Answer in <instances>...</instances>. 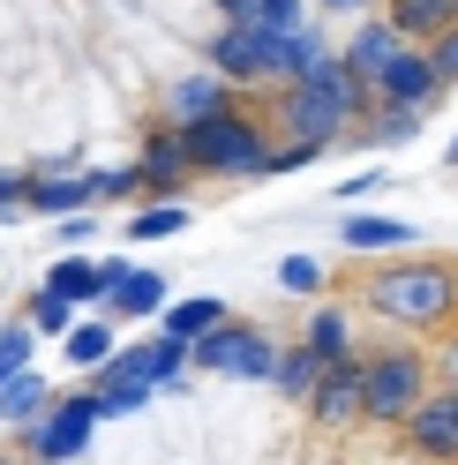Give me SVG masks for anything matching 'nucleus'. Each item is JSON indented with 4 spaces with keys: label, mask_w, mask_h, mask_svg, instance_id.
<instances>
[{
    "label": "nucleus",
    "mask_w": 458,
    "mask_h": 465,
    "mask_svg": "<svg viewBox=\"0 0 458 465\" xmlns=\"http://www.w3.org/2000/svg\"><path fill=\"white\" fill-rule=\"evenodd\" d=\"M361 308L398 338H443L458 323V263L443 255H391L361 278Z\"/></svg>",
    "instance_id": "nucleus-1"
},
{
    "label": "nucleus",
    "mask_w": 458,
    "mask_h": 465,
    "mask_svg": "<svg viewBox=\"0 0 458 465\" xmlns=\"http://www.w3.org/2000/svg\"><path fill=\"white\" fill-rule=\"evenodd\" d=\"M436 391V361L421 353L413 338H398V345H368L361 353V420H376V428H406V413Z\"/></svg>",
    "instance_id": "nucleus-2"
},
{
    "label": "nucleus",
    "mask_w": 458,
    "mask_h": 465,
    "mask_svg": "<svg viewBox=\"0 0 458 465\" xmlns=\"http://www.w3.org/2000/svg\"><path fill=\"white\" fill-rule=\"evenodd\" d=\"M181 151H188V173H211V181H264L271 173V128L248 121V113H218V121H195V128H174Z\"/></svg>",
    "instance_id": "nucleus-3"
},
{
    "label": "nucleus",
    "mask_w": 458,
    "mask_h": 465,
    "mask_svg": "<svg viewBox=\"0 0 458 465\" xmlns=\"http://www.w3.org/2000/svg\"><path fill=\"white\" fill-rule=\"evenodd\" d=\"M361 113H368V91L338 68L331 83H285L271 121L285 128V143H324L331 151V143L346 135V121H361Z\"/></svg>",
    "instance_id": "nucleus-4"
},
{
    "label": "nucleus",
    "mask_w": 458,
    "mask_h": 465,
    "mask_svg": "<svg viewBox=\"0 0 458 465\" xmlns=\"http://www.w3.org/2000/svg\"><path fill=\"white\" fill-rule=\"evenodd\" d=\"M211 75L234 83V91H255V83H285V38L255 31V23H225L211 38Z\"/></svg>",
    "instance_id": "nucleus-5"
},
{
    "label": "nucleus",
    "mask_w": 458,
    "mask_h": 465,
    "mask_svg": "<svg viewBox=\"0 0 458 465\" xmlns=\"http://www.w3.org/2000/svg\"><path fill=\"white\" fill-rule=\"evenodd\" d=\"M188 361L195 368H211V375H241V383H271V368H278V338L271 331H255V323H225L211 338H195L188 345Z\"/></svg>",
    "instance_id": "nucleus-6"
},
{
    "label": "nucleus",
    "mask_w": 458,
    "mask_h": 465,
    "mask_svg": "<svg viewBox=\"0 0 458 465\" xmlns=\"http://www.w3.org/2000/svg\"><path fill=\"white\" fill-rule=\"evenodd\" d=\"M91 428H98V398H91V391L53 398L45 413H38L31 428H23V458H31V465H68V458H83Z\"/></svg>",
    "instance_id": "nucleus-7"
},
{
    "label": "nucleus",
    "mask_w": 458,
    "mask_h": 465,
    "mask_svg": "<svg viewBox=\"0 0 458 465\" xmlns=\"http://www.w3.org/2000/svg\"><path fill=\"white\" fill-rule=\"evenodd\" d=\"M398 435H406V450H413L421 465H458V391L436 383V391L406 413V428H398Z\"/></svg>",
    "instance_id": "nucleus-8"
},
{
    "label": "nucleus",
    "mask_w": 458,
    "mask_h": 465,
    "mask_svg": "<svg viewBox=\"0 0 458 465\" xmlns=\"http://www.w3.org/2000/svg\"><path fill=\"white\" fill-rule=\"evenodd\" d=\"M398 53H406V38H398L383 15H361V23H353V38H346V53H338V68H346L361 91H376V83L398 68Z\"/></svg>",
    "instance_id": "nucleus-9"
},
{
    "label": "nucleus",
    "mask_w": 458,
    "mask_h": 465,
    "mask_svg": "<svg viewBox=\"0 0 458 465\" xmlns=\"http://www.w3.org/2000/svg\"><path fill=\"white\" fill-rule=\"evenodd\" d=\"M436 98H443V83H436V68H428L421 45H406V53H398V68L368 91V105H376V113H428Z\"/></svg>",
    "instance_id": "nucleus-10"
},
{
    "label": "nucleus",
    "mask_w": 458,
    "mask_h": 465,
    "mask_svg": "<svg viewBox=\"0 0 458 465\" xmlns=\"http://www.w3.org/2000/svg\"><path fill=\"white\" fill-rule=\"evenodd\" d=\"M308 420L331 428V435L361 428V353H346V361H331V368H324V383L308 391Z\"/></svg>",
    "instance_id": "nucleus-11"
},
{
    "label": "nucleus",
    "mask_w": 458,
    "mask_h": 465,
    "mask_svg": "<svg viewBox=\"0 0 458 465\" xmlns=\"http://www.w3.org/2000/svg\"><path fill=\"white\" fill-rule=\"evenodd\" d=\"M218 113H234V83H218L211 68H195L181 83H165V121L158 128H195V121H218Z\"/></svg>",
    "instance_id": "nucleus-12"
},
{
    "label": "nucleus",
    "mask_w": 458,
    "mask_h": 465,
    "mask_svg": "<svg viewBox=\"0 0 458 465\" xmlns=\"http://www.w3.org/2000/svg\"><path fill=\"white\" fill-rule=\"evenodd\" d=\"M23 211L83 218L91 211V173H23Z\"/></svg>",
    "instance_id": "nucleus-13"
},
{
    "label": "nucleus",
    "mask_w": 458,
    "mask_h": 465,
    "mask_svg": "<svg viewBox=\"0 0 458 465\" xmlns=\"http://www.w3.org/2000/svg\"><path fill=\"white\" fill-rule=\"evenodd\" d=\"M135 173H143V195L174 203V195H181V181H188V151H181V135H174V128H151V143H143Z\"/></svg>",
    "instance_id": "nucleus-14"
},
{
    "label": "nucleus",
    "mask_w": 458,
    "mask_h": 465,
    "mask_svg": "<svg viewBox=\"0 0 458 465\" xmlns=\"http://www.w3.org/2000/svg\"><path fill=\"white\" fill-rule=\"evenodd\" d=\"M376 15H383L406 45H436L451 23H458V0H383Z\"/></svg>",
    "instance_id": "nucleus-15"
},
{
    "label": "nucleus",
    "mask_w": 458,
    "mask_h": 465,
    "mask_svg": "<svg viewBox=\"0 0 458 465\" xmlns=\"http://www.w3.org/2000/svg\"><path fill=\"white\" fill-rule=\"evenodd\" d=\"M338 241H346L353 255H368V263H376V255L391 263V255L413 241V225H406V218H376V211H353L346 225H338Z\"/></svg>",
    "instance_id": "nucleus-16"
},
{
    "label": "nucleus",
    "mask_w": 458,
    "mask_h": 465,
    "mask_svg": "<svg viewBox=\"0 0 458 465\" xmlns=\"http://www.w3.org/2000/svg\"><path fill=\"white\" fill-rule=\"evenodd\" d=\"M301 345H308L316 361H346V353H361V345H353V315L316 301V308H308V323H301Z\"/></svg>",
    "instance_id": "nucleus-17"
},
{
    "label": "nucleus",
    "mask_w": 458,
    "mask_h": 465,
    "mask_svg": "<svg viewBox=\"0 0 458 465\" xmlns=\"http://www.w3.org/2000/svg\"><path fill=\"white\" fill-rule=\"evenodd\" d=\"M218 323H225V301L195 293V301H165V315H158V338H181V345H195V338H211Z\"/></svg>",
    "instance_id": "nucleus-18"
},
{
    "label": "nucleus",
    "mask_w": 458,
    "mask_h": 465,
    "mask_svg": "<svg viewBox=\"0 0 458 465\" xmlns=\"http://www.w3.org/2000/svg\"><path fill=\"white\" fill-rule=\"evenodd\" d=\"M324 368H331V361H316V353H308V345L294 338V345H278V368H271V391H278V398H294V405H308V391L324 383Z\"/></svg>",
    "instance_id": "nucleus-19"
},
{
    "label": "nucleus",
    "mask_w": 458,
    "mask_h": 465,
    "mask_svg": "<svg viewBox=\"0 0 458 465\" xmlns=\"http://www.w3.org/2000/svg\"><path fill=\"white\" fill-rule=\"evenodd\" d=\"M38 293L68 301V308H83V301H105V285H98V263H83V255H61V263L45 271V285H38Z\"/></svg>",
    "instance_id": "nucleus-20"
},
{
    "label": "nucleus",
    "mask_w": 458,
    "mask_h": 465,
    "mask_svg": "<svg viewBox=\"0 0 458 465\" xmlns=\"http://www.w3.org/2000/svg\"><path fill=\"white\" fill-rule=\"evenodd\" d=\"M338 75V53L316 38V31H301V38H285V83H331ZM278 83V91H285Z\"/></svg>",
    "instance_id": "nucleus-21"
},
{
    "label": "nucleus",
    "mask_w": 458,
    "mask_h": 465,
    "mask_svg": "<svg viewBox=\"0 0 458 465\" xmlns=\"http://www.w3.org/2000/svg\"><path fill=\"white\" fill-rule=\"evenodd\" d=\"M45 405H53V383H45V375H31V368H23L15 383H0V420H8V428H31Z\"/></svg>",
    "instance_id": "nucleus-22"
},
{
    "label": "nucleus",
    "mask_w": 458,
    "mask_h": 465,
    "mask_svg": "<svg viewBox=\"0 0 458 465\" xmlns=\"http://www.w3.org/2000/svg\"><path fill=\"white\" fill-rule=\"evenodd\" d=\"M105 308H113V315H165V278H158V271H128V278L105 293Z\"/></svg>",
    "instance_id": "nucleus-23"
},
{
    "label": "nucleus",
    "mask_w": 458,
    "mask_h": 465,
    "mask_svg": "<svg viewBox=\"0 0 458 465\" xmlns=\"http://www.w3.org/2000/svg\"><path fill=\"white\" fill-rule=\"evenodd\" d=\"M61 345H68V361H75V368H91V375H98V368L113 361V345H121V338H113V323H75Z\"/></svg>",
    "instance_id": "nucleus-24"
},
{
    "label": "nucleus",
    "mask_w": 458,
    "mask_h": 465,
    "mask_svg": "<svg viewBox=\"0 0 458 465\" xmlns=\"http://www.w3.org/2000/svg\"><path fill=\"white\" fill-rule=\"evenodd\" d=\"M278 285H285V293H301V301H316L324 285H331V263H324V255H285V263H278Z\"/></svg>",
    "instance_id": "nucleus-25"
},
{
    "label": "nucleus",
    "mask_w": 458,
    "mask_h": 465,
    "mask_svg": "<svg viewBox=\"0 0 458 465\" xmlns=\"http://www.w3.org/2000/svg\"><path fill=\"white\" fill-rule=\"evenodd\" d=\"M188 225V203H151V211L128 218V241H165V232Z\"/></svg>",
    "instance_id": "nucleus-26"
},
{
    "label": "nucleus",
    "mask_w": 458,
    "mask_h": 465,
    "mask_svg": "<svg viewBox=\"0 0 458 465\" xmlns=\"http://www.w3.org/2000/svg\"><path fill=\"white\" fill-rule=\"evenodd\" d=\"M31 323H0V383H15L23 368H31Z\"/></svg>",
    "instance_id": "nucleus-27"
},
{
    "label": "nucleus",
    "mask_w": 458,
    "mask_h": 465,
    "mask_svg": "<svg viewBox=\"0 0 458 465\" xmlns=\"http://www.w3.org/2000/svg\"><path fill=\"white\" fill-rule=\"evenodd\" d=\"M128 195H143V173H135V165H105V173H91V203H128Z\"/></svg>",
    "instance_id": "nucleus-28"
},
{
    "label": "nucleus",
    "mask_w": 458,
    "mask_h": 465,
    "mask_svg": "<svg viewBox=\"0 0 458 465\" xmlns=\"http://www.w3.org/2000/svg\"><path fill=\"white\" fill-rule=\"evenodd\" d=\"M38 331H45V338H68V331H75V308L53 301V293H38V301H31V338H38Z\"/></svg>",
    "instance_id": "nucleus-29"
},
{
    "label": "nucleus",
    "mask_w": 458,
    "mask_h": 465,
    "mask_svg": "<svg viewBox=\"0 0 458 465\" xmlns=\"http://www.w3.org/2000/svg\"><path fill=\"white\" fill-rule=\"evenodd\" d=\"M421 53H428V68H436V83L451 91V83H458V23H451V31H443L436 45H421Z\"/></svg>",
    "instance_id": "nucleus-30"
},
{
    "label": "nucleus",
    "mask_w": 458,
    "mask_h": 465,
    "mask_svg": "<svg viewBox=\"0 0 458 465\" xmlns=\"http://www.w3.org/2000/svg\"><path fill=\"white\" fill-rule=\"evenodd\" d=\"M316 158H324V143H278L271 173H301V165H316ZM271 173H264V181H271Z\"/></svg>",
    "instance_id": "nucleus-31"
},
{
    "label": "nucleus",
    "mask_w": 458,
    "mask_h": 465,
    "mask_svg": "<svg viewBox=\"0 0 458 465\" xmlns=\"http://www.w3.org/2000/svg\"><path fill=\"white\" fill-rule=\"evenodd\" d=\"M421 135V113H376V143L391 151V143H413Z\"/></svg>",
    "instance_id": "nucleus-32"
},
{
    "label": "nucleus",
    "mask_w": 458,
    "mask_h": 465,
    "mask_svg": "<svg viewBox=\"0 0 458 465\" xmlns=\"http://www.w3.org/2000/svg\"><path fill=\"white\" fill-rule=\"evenodd\" d=\"M428 361H436V383H443V391H458V331H443V345H436Z\"/></svg>",
    "instance_id": "nucleus-33"
},
{
    "label": "nucleus",
    "mask_w": 458,
    "mask_h": 465,
    "mask_svg": "<svg viewBox=\"0 0 458 465\" xmlns=\"http://www.w3.org/2000/svg\"><path fill=\"white\" fill-rule=\"evenodd\" d=\"M23 211V173H0V218Z\"/></svg>",
    "instance_id": "nucleus-34"
},
{
    "label": "nucleus",
    "mask_w": 458,
    "mask_h": 465,
    "mask_svg": "<svg viewBox=\"0 0 458 465\" xmlns=\"http://www.w3.org/2000/svg\"><path fill=\"white\" fill-rule=\"evenodd\" d=\"M368 188H383V165H368V173H353V181H338V195H346V203L368 195Z\"/></svg>",
    "instance_id": "nucleus-35"
},
{
    "label": "nucleus",
    "mask_w": 458,
    "mask_h": 465,
    "mask_svg": "<svg viewBox=\"0 0 458 465\" xmlns=\"http://www.w3.org/2000/svg\"><path fill=\"white\" fill-rule=\"evenodd\" d=\"M316 8H331V15H376L383 0H316Z\"/></svg>",
    "instance_id": "nucleus-36"
},
{
    "label": "nucleus",
    "mask_w": 458,
    "mask_h": 465,
    "mask_svg": "<svg viewBox=\"0 0 458 465\" xmlns=\"http://www.w3.org/2000/svg\"><path fill=\"white\" fill-rule=\"evenodd\" d=\"M218 15L225 23H255V0H218Z\"/></svg>",
    "instance_id": "nucleus-37"
},
{
    "label": "nucleus",
    "mask_w": 458,
    "mask_h": 465,
    "mask_svg": "<svg viewBox=\"0 0 458 465\" xmlns=\"http://www.w3.org/2000/svg\"><path fill=\"white\" fill-rule=\"evenodd\" d=\"M451 173H458V135H451Z\"/></svg>",
    "instance_id": "nucleus-38"
},
{
    "label": "nucleus",
    "mask_w": 458,
    "mask_h": 465,
    "mask_svg": "<svg viewBox=\"0 0 458 465\" xmlns=\"http://www.w3.org/2000/svg\"><path fill=\"white\" fill-rule=\"evenodd\" d=\"M0 465H15V458H0Z\"/></svg>",
    "instance_id": "nucleus-39"
}]
</instances>
